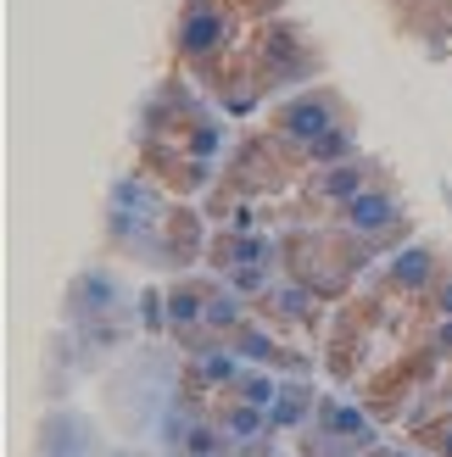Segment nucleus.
I'll return each instance as SVG.
<instances>
[{
  "instance_id": "1",
  "label": "nucleus",
  "mask_w": 452,
  "mask_h": 457,
  "mask_svg": "<svg viewBox=\"0 0 452 457\" xmlns=\"http://www.w3.org/2000/svg\"><path fill=\"white\" fill-rule=\"evenodd\" d=\"M280 129L290 134V140H302V145L324 140V134L335 129V106H330V96H302V101H290L285 118H280Z\"/></svg>"
},
{
  "instance_id": "2",
  "label": "nucleus",
  "mask_w": 452,
  "mask_h": 457,
  "mask_svg": "<svg viewBox=\"0 0 452 457\" xmlns=\"http://www.w3.org/2000/svg\"><path fill=\"white\" fill-rule=\"evenodd\" d=\"M118 302H123V285L112 279V273L89 268V273H79V279H73V312H79V318H101V312H118Z\"/></svg>"
},
{
  "instance_id": "3",
  "label": "nucleus",
  "mask_w": 452,
  "mask_h": 457,
  "mask_svg": "<svg viewBox=\"0 0 452 457\" xmlns=\"http://www.w3.org/2000/svg\"><path fill=\"white\" fill-rule=\"evenodd\" d=\"M347 223H352V228H364V235H374V228L397 223V201L364 190V195H352V201H347Z\"/></svg>"
},
{
  "instance_id": "4",
  "label": "nucleus",
  "mask_w": 452,
  "mask_h": 457,
  "mask_svg": "<svg viewBox=\"0 0 452 457\" xmlns=\"http://www.w3.org/2000/svg\"><path fill=\"white\" fill-rule=\"evenodd\" d=\"M313 413V385H285L280 391V402L268 407V419H274L280 429H290V424H302Z\"/></svg>"
},
{
  "instance_id": "5",
  "label": "nucleus",
  "mask_w": 452,
  "mask_h": 457,
  "mask_svg": "<svg viewBox=\"0 0 452 457\" xmlns=\"http://www.w3.org/2000/svg\"><path fill=\"white\" fill-rule=\"evenodd\" d=\"M218 34H223L218 12H190V22H185V51H213Z\"/></svg>"
},
{
  "instance_id": "6",
  "label": "nucleus",
  "mask_w": 452,
  "mask_h": 457,
  "mask_svg": "<svg viewBox=\"0 0 452 457\" xmlns=\"http://www.w3.org/2000/svg\"><path fill=\"white\" fill-rule=\"evenodd\" d=\"M263 424H268V407L240 402L235 413H230V436H235V441H257V436H263Z\"/></svg>"
},
{
  "instance_id": "7",
  "label": "nucleus",
  "mask_w": 452,
  "mask_h": 457,
  "mask_svg": "<svg viewBox=\"0 0 452 457\" xmlns=\"http://www.w3.org/2000/svg\"><path fill=\"white\" fill-rule=\"evenodd\" d=\"M324 424L335 429V436H357V441L369 436V424H364V413H357V407H341V402H330V407H324Z\"/></svg>"
},
{
  "instance_id": "8",
  "label": "nucleus",
  "mask_w": 452,
  "mask_h": 457,
  "mask_svg": "<svg viewBox=\"0 0 452 457\" xmlns=\"http://www.w3.org/2000/svg\"><path fill=\"white\" fill-rule=\"evenodd\" d=\"M391 273H397L402 285H424V279H431V251H402Z\"/></svg>"
},
{
  "instance_id": "9",
  "label": "nucleus",
  "mask_w": 452,
  "mask_h": 457,
  "mask_svg": "<svg viewBox=\"0 0 452 457\" xmlns=\"http://www.w3.org/2000/svg\"><path fill=\"white\" fill-rule=\"evenodd\" d=\"M324 195H335V201H352V195H364V179H357V168H330V179H324Z\"/></svg>"
},
{
  "instance_id": "10",
  "label": "nucleus",
  "mask_w": 452,
  "mask_h": 457,
  "mask_svg": "<svg viewBox=\"0 0 452 457\" xmlns=\"http://www.w3.org/2000/svg\"><path fill=\"white\" fill-rule=\"evenodd\" d=\"M240 396L252 402V407H274V402H280V385L268 379V374H246V385H240Z\"/></svg>"
},
{
  "instance_id": "11",
  "label": "nucleus",
  "mask_w": 452,
  "mask_h": 457,
  "mask_svg": "<svg viewBox=\"0 0 452 457\" xmlns=\"http://www.w3.org/2000/svg\"><path fill=\"white\" fill-rule=\"evenodd\" d=\"M196 369L207 374V379H235V357H230V352H218V346H207V352L196 357Z\"/></svg>"
},
{
  "instance_id": "12",
  "label": "nucleus",
  "mask_w": 452,
  "mask_h": 457,
  "mask_svg": "<svg viewBox=\"0 0 452 457\" xmlns=\"http://www.w3.org/2000/svg\"><path fill=\"white\" fill-rule=\"evenodd\" d=\"M201 318H207V324H223V329H230V324H240V302H235V295H213V302L201 307Z\"/></svg>"
},
{
  "instance_id": "13",
  "label": "nucleus",
  "mask_w": 452,
  "mask_h": 457,
  "mask_svg": "<svg viewBox=\"0 0 452 457\" xmlns=\"http://www.w3.org/2000/svg\"><path fill=\"white\" fill-rule=\"evenodd\" d=\"M347 151H352V140H347L341 129H330L324 140H313V156H324V162H335V156H347Z\"/></svg>"
},
{
  "instance_id": "14",
  "label": "nucleus",
  "mask_w": 452,
  "mask_h": 457,
  "mask_svg": "<svg viewBox=\"0 0 452 457\" xmlns=\"http://www.w3.org/2000/svg\"><path fill=\"white\" fill-rule=\"evenodd\" d=\"M274 302H280V312H285V318H302V312H307V290H280Z\"/></svg>"
},
{
  "instance_id": "15",
  "label": "nucleus",
  "mask_w": 452,
  "mask_h": 457,
  "mask_svg": "<svg viewBox=\"0 0 452 457\" xmlns=\"http://www.w3.org/2000/svg\"><path fill=\"white\" fill-rule=\"evenodd\" d=\"M185 446H190L196 457H213V446H218V441H213V429H201V424H190V436H185Z\"/></svg>"
},
{
  "instance_id": "16",
  "label": "nucleus",
  "mask_w": 452,
  "mask_h": 457,
  "mask_svg": "<svg viewBox=\"0 0 452 457\" xmlns=\"http://www.w3.org/2000/svg\"><path fill=\"white\" fill-rule=\"evenodd\" d=\"M240 352H246V357H268V335H252V329H246V335H240Z\"/></svg>"
},
{
  "instance_id": "17",
  "label": "nucleus",
  "mask_w": 452,
  "mask_h": 457,
  "mask_svg": "<svg viewBox=\"0 0 452 457\" xmlns=\"http://www.w3.org/2000/svg\"><path fill=\"white\" fill-rule=\"evenodd\" d=\"M436 346H447V352H452V324H441V329H436Z\"/></svg>"
},
{
  "instance_id": "18",
  "label": "nucleus",
  "mask_w": 452,
  "mask_h": 457,
  "mask_svg": "<svg viewBox=\"0 0 452 457\" xmlns=\"http://www.w3.org/2000/svg\"><path fill=\"white\" fill-rule=\"evenodd\" d=\"M441 307H447V312H452V285H447V290H441Z\"/></svg>"
},
{
  "instance_id": "19",
  "label": "nucleus",
  "mask_w": 452,
  "mask_h": 457,
  "mask_svg": "<svg viewBox=\"0 0 452 457\" xmlns=\"http://www.w3.org/2000/svg\"><path fill=\"white\" fill-rule=\"evenodd\" d=\"M447 452H452V436H447Z\"/></svg>"
}]
</instances>
